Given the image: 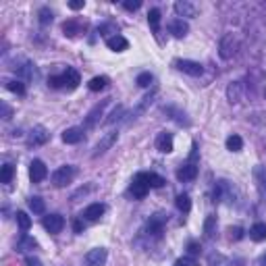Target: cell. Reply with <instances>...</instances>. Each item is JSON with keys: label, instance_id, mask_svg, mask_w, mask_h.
Instances as JSON below:
<instances>
[{"label": "cell", "instance_id": "obj_1", "mask_svg": "<svg viewBox=\"0 0 266 266\" xmlns=\"http://www.w3.org/2000/svg\"><path fill=\"white\" fill-rule=\"evenodd\" d=\"M79 83H81V77H79L77 71L71 69V67H67V71H65L63 75H54V77L48 79V85L54 87V90H60V87H65V90L73 92V90H77Z\"/></svg>", "mask_w": 266, "mask_h": 266}, {"label": "cell", "instance_id": "obj_2", "mask_svg": "<svg viewBox=\"0 0 266 266\" xmlns=\"http://www.w3.org/2000/svg\"><path fill=\"white\" fill-rule=\"evenodd\" d=\"M75 166L73 164H65L56 168L54 173H52V183H54V187H67V185L75 179Z\"/></svg>", "mask_w": 266, "mask_h": 266}, {"label": "cell", "instance_id": "obj_3", "mask_svg": "<svg viewBox=\"0 0 266 266\" xmlns=\"http://www.w3.org/2000/svg\"><path fill=\"white\" fill-rule=\"evenodd\" d=\"M175 69H179L181 73H187L191 77H200L204 73V67L200 63H196V60H187V58H177L175 60Z\"/></svg>", "mask_w": 266, "mask_h": 266}, {"label": "cell", "instance_id": "obj_4", "mask_svg": "<svg viewBox=\"0 0 266 266\" xmlns=\"http://www.w3.org/2000/svg\"><path fill=\"white\" fill-rule=\"evenodd\" d=\"M164 223H166V216L164 214H154V216H150V220H148V225H146V231H148V235H154V237H160V233H162V229H164Z\"/></svg>", "mask_w": 266, "mask_h": 266}, {"label": "cell", "instance_id": "obj_5", "mask_svg": "<svg viewBox=\"0 0 266 266\" xmlns=\"http://www.w3.org/2000/svg\"><path fill=\"white\" fill-rule=\"evenodd\" d=\"M48 177V168L42 160H31L29 164V179L31 183H42Z\"/></svg>", "mask_w": 266, "mask_h": 266}, {"label": "cell", "instance_id": "obj_6", "mask_svg": "<svg viewBox=\"0 0 266 266\" xmlns=\"http://www.w3.org/2000/svg\"><path fill=\"white\" fill-rule=\"evenodd\" d=\"M63 227H65V218L60 216V214H48V216H44V229H46L48 233L56 235V233L63 231Z\"/></svg>", "mask_w": 266, "mask_h": 266}, {"label": "cell", "instance_id": "obj_7", "mask_svg": "<svg viewBox=\"0 0 266 266\" xmlns=\"http://www.w3.org/2000/svg\"><path fill=\"white\" fill-rule=\"evenodd\" d=\"M129 191H131V196L135 198V200H144V198L148 196V191H150V185H148L144 179H141L139 175H135V179L131 181Z\"/></svg>", "mask_w": 266, "mask_h": 266}, {"label": "cell", "instance_id": "obj_8", "mask_svg": "<svg viewBox=\"0 0 266 266\" xmlns=\"http://www.w3.org/2000/svg\"><path fill=\"white\" fill-rule=\"evenodd\" d=\"M235 52H237V42L233 38V33H227L225 38L220 40V56L227 60V58H231Z\"/></svg>", "mask_w": 266, "mask_h": 266}, {"label": "cell", "instance_id": "obj_9", "mask_svg": "<svg viewBox=\"0 0 266 266\" xmlns=\"http://www.w3.org/2000/svg\"><path fill=\"white\" fill-rule=\"evenodd\" d=\"M106 250L104 247H96V250H90L85 254V266H104L106 262Z\"/></svg>", "mask_w": 266, "mask_h": 266}, {"label": "cell", "instance_id": "obj_10", "mask_svg": "<svg viewBox=\"0 0 266 266\" xmlns=\"http://www.w3.org/2000/svg\"><path fill=\"white\" fill-rule=\"evenodd\" d=\"M117 137H119V133L117 131H110L108 133V135H104L100 141H98V144H96V148H94V158H98V156H102L104 152H106V150H108L112 144H114V141H117Z\"/></svg>", "mask_w": 266, "mask_h": 266}, {"label": "cell", "instance_id": "obj_11", "mask_svg": "<svg viewBox=\"0 0 266 266\" xmlns=\"http://www.w3.org/2000/svg\"><path fill=\"white\" fill-rule=\"evenodd\" d=\"M254 179H256V187H258L260 198L266 200V166L262 164L254 166Z\"/></svg>", "mask_w": 266, "mask_h": 266}, {"label": "cell", "instance_id": "obj_12", "mask_svg": "<svg viewBox=\"0 0 266 266\" xmlns=\"http://www.w3.org/2000/svg\"><path fill=\"white\" fill-rule=\"evenodd\" d=\"M156 150H158V152H162V154L173 152V135H171V133H166V131L158 133V137H156Z\"/></svg>", "mask_w": 266, "mask_h": 266}, {"label": "cell", "instance_id": "obj_13", "mask_svg": "<svg viewBox=\"0 0 266 266\" xmlns=\"http://www.w3.org/2000/svg\"><path fill=\"white\" fill-rule=\"evenodd\" d=\"M50 137V133L44 129V127H33L31 133H29V137H27V144L29 146H42V144H46Z\"/></svg>", "mask_w": 266, "mask_h": 266}, {"label": "cell", "instance_id": "obj_14", "mask_svg": "<svg viewBox=\"0 0 266 266\" xmlns=\"http://www.w3.org/2000/svg\"><path fill=\"white\" fill-rule=\"evenodd\" d=\"M198 177V164L196 162H187L177 171V179L179 181H193Z\"/></svg>", "mask_w": 266, "mask_h": 266}, {"label": "cell", "instance_id": "obj_15", "mask_svg": "<svg viewBox=\"0 0 266 266\" xmlns=\"http://www.w3.org/2000/svg\"><path fill=\"white\" fill-rule=\"evenodd\" d=\"M108 104V100H102L100 104H96L94 108L90 110V114H87V119H85V129H92L96 123H98V119L102 117V112H104V106Z\"/></svg>", "mask_w": 266, "mask_h": 266}, {"label": "cell", "instance_id": "obj_16", "mask_svg": "<svg viewBox=\"0 0 266 266\" xmlns=\"http://www.w3.org/2000/svg\"><path fill=\"white\" fill-rule=\"evenodd\" d=\"M104 204H90L85 210H83V218L85 220H90V223H96V220H100V216L104 214Z\"/></svg>", "mask_w": 266, "mask_h": 266}, {"label": "cell", "instance_id": "obj_17", "mask_svg": "<svg viewBox=\"0 0 266 266\" xmlns=\"http://www.w3.org/2000/svg\"><path fill=\"white\" fill-rule=\"evenodd\" d=\"M106 46H108L110 50H114V52H123V50L129 48V42H127V38H123L121 33H114V35H110V38L106 40Z\"/></svg>", "mask_w": 266, "mask_h": 266}, {"label": "cell", "instance_id": "obj_18", "mask_svg": "<svg viewBox=\"0 0 266 266\" xmlns=\"http://www.w3.org/2000/svg\"><path fill=\"white\" fill-rule=\"evenodd\" d=\"M168 31H171L175 38H185L189 31V25L185 23L183 19H173L171 23H168Z\"/></svg>", "mask_w": 266, "mask_h": 266}, {"label": "cell", "instance_id": "obj_19", "mask_svg": "<svg viewBox=\"0 0 266 266\" xmlns=\"http://www.w3.org/2000/svg\"><path fill=\"white\" fill-rule=\"evenodd\" d=\"M83 139V129L81 127H69L63 131V141L65 144H79Z\"/></svg>", "mask_w": 266, "mask_h": 266}, {"label": "cell", "instance_id": "obj_20", "mask_svg": "<svg viewBox=\"0 0 266 266\" xmlns=\"http://www.w3.org/2000/svg\"><path fill=\"white\" fill-rule=\"evenodd\" d=\"M175 13L179 17H196L198 11L189 0H179V2H175Z\"/></svg>", "mask_w": 266, "mask_h": 266}, {"label": "cell", "instance_id": "obj_21", "mask_svg": "<svg viewBox=\"0 0 266 266\" xmlns=\"http://www.w3.org/2000/svg\"><path fill=\"white\" fill-rule=\"evenodd\" d=\"M137 175L150 185V187H162V185L166 183L162 177H160V175H156V173H137Z\"/></svg>", "mask_w": 266, "mask_h": 266}, {"label": "cell", "instance_id": "obj_22", "mask_svg": "<svg viewBox=\"0 0 266 266\" xmlns=\"http://www.w3.org/2000/svg\"><path fill=\"white\" fill-rule=\"evenodd\" d=\"M241 96H243V85L239 81H235V83H231L227 87V98L231 102H239L241 100Z\"/></svg>", "mask_w": 266, "mask_h": 266}, {"label": "cell", "instance_id": "obj_23", "mask_svg": "<svg viewBox=\"0 0 266 266\" xmlns=\"http://www.w3.org/2000/svg\"><path fill=\"white\" fill-rule=\"evenodd\" d=\"M38 247V241L29 235H23L19 241H17V252H29V250H35Z\"/></svg>", "mask_w": 266, "mask_h": 266}, {"label": "cell", "instance_id": "obj_24", "mask_svg": "<svg viewBox=\"0 0 266 266\" xmlns=\"http://www.w3.org/2000/svg\"><path fill=\"white\" fill-rule=\"evenodd\" d=\"M250 237L254 239V241H264L266 239V223H256L250 229Z\"/></svg>", "mask_w": 266, "mask_h": 266}, {"label": "cell", "instance_id": "obj_25", "mask_svg": "<svg viewBox=\"0 0 266 266\" xmlns=\"http://www.w3.org/2000/svg\"><path fill=\"white\" fill-rule=\"evenodd\" d=\"M148 23H150V27H152V31L158 33V29H160V11H158V8H150Z\"/></svg>", "mask_w": 266, "mask_h": 266}, {"label": "cell", "instance_id": "obj_26", "mask_svg": "<svg viewBox=\"0 0 266 266\" xmlns=\"http://www.w3.org/2000/svg\"><path fill=\"white\" fill-rule=\"evenodd\" d=\"M214 233H216V216L210 214L206 218V223H204V235H206L208 239H212V237H214Z\"/></svg>", "mask_w": 266, "mask_h": 266}, {"label": "cell", "instance_id": "obj_27", "mask_svg": "<svg viewBox=\"0 0 266 266\" xmlns=\"http://www.w3.org/2000/svg\"><path fill=\"white\" fill-rule=\"evenodd\" d=\"M29 208L33 214H44V210H46V204H44V200L40 196H33L29 198Z\"/></svg>", "mask_w": 266, "mask_h": 266}, {"label": "cell", "instance_id": "obj_28", "mask_svg": "<svg viewBox=\"0 0 266 266\" xmlns=\"http://www.w3.org/2000/svg\"><path fill=\"white\" fill-rule=\"evenodd\" d=\"M175 204H177V208H179V210L183 212V214H187L189 208H191V200H189L187 193H181V196H177Z\"/></svg>", "mask_w": 266, "mask_h": 266}, {"label": "cell", "instance_id": "obj_29", "mask_svg": "<svg viewBox=\"0 0 266 266\" xmlns=\"http://www.w3.org/2000/svg\"><path fill=\"white\" fill-rule=\"evenodd\" d=\"M243 148V139L239 137V135H229L227 137V150H231V152H239V150Z\"/></svg>", "mask_w": 266, "mask_h": 266}, {"label": "cell", "instance_id": "obj_30", "mask_svg": "<svg viewBox=\"0 0 266 266\" xmlns=\"http://www.w3.org/2000/svg\"><path fill=\"white\" fill-rule=\"evenodd\" d=\"M108 85V77H94L90 83H87V87H90L92 92H100L104 90V87Z\"/></svg>", "mask_w": 266, "mask_h": 266}, {"label": "cell", "instance_id": "obj_31", "mask_svg": "<svg viewBox=\"0 0 266 266\" xmlns=\"http://www.w3.org/2000/svg\"><path fill=\"white\" fill-rule=\"evenodd\" d=\"M17 225H19L21 227V231H27V229L31 227V218L27 216V212H23V210H19V212H17Z\"/></svg>", "mask_w": 266, "mask_h": 266}, {"label": "cell", "instance_id": "obj_32", "mask_svg": "<svg viewBox=\"0 0 266 266\" xmlns=\"http://www.w3.org/2000/svg\"><path fill=\"white\" fill-rule=\"evenodd\" d=\"M154 98H156V90H154L152 94H148V96H146V98H141V104L137 106V108H135V112H133V114H141V112H144V110L148 108V106H150V104H152V102H154ZM133 114H131V117H133ZM133 119H135V117H133Z\"/></svg>", "mask_w": 266, "mask_h": 266}, {"label": "cell", "instance_id": "obj_33", "mask_svg": "<svg viewBox=\"0 0 266 266\" xmlns=\"http://www.w3.org/2000/svg\"><path fill=\"white\" fill-rule=\"evenodd\" d=\"M152 81H154V75L150 73V71H146V73H139L137 79H135V83L139 87H150V85H152Z\"/></svg>", "mask_w": 266, "mask_h": 266}, {"label": "cell", "instance_id": "obj_34", "mask_svg": "<svg viewBox=\"0 0 266 266\" xmlns=\"http://www.w3.org/2000/svg\"><path fill=\"white\" fill-rule=\"evenodd\" d=\"M63 31H65V35H69V38H73V35H77L79 31H81V27H79L77 21H67L63 25Z\"/></svg>", "mask_w": 266, "mask_h": 266}, {"label": "cell", "instance_id": "obj_35", "mask_svg": "<svg viewBox=\"0 0 266 266\" xmlns=\"http://www.w3.org/2000/svg\"><path fill=\"white\" fill-rule=\"evenodd\" d=\"M13 175H15V166L13 164H4L2 171H0V181H2V183H11Z\"/></svg>", "mask_w": 266, "mask_h": 266}, {"label": "cell", "instance_id": "obj_36", "mask_svg": "<svg viewBox=\"0 0 266 266\" xmlns=\"http://www.w3.org/2000/svg\"><path fill=\"white\" fill-rule=\"evenodd\" d=\"M208 264L210 266H231V262H229L223 254H212L208 258Z\"/></svg>", "mask_w": 266, "mask_h": 266}, {"label": "cell", "instance_id": "obj_37", "mask_svg": "<svg viewBox=\"0 0 266 266\" xmlns=\"http://www.w3.org/2000/svg\"><path fill=\"white\" fill-rule=\"evenodd\" d=\"M19 75L27 77V79L38 77V71H35V65H31V63H25V67H21V69H19Z\"/></svg>", "mask_w": 266, "mask_h": 266}, {"label": "cell", "instance_id": "obj_38", "mask_svg": "<svg viewBox=\"0 0 266 266\" xmlns=\"http://www.w3.org/2000/svg\"><path fill=\"white\" fill-rule=\"evenodd\" d=\"M6 87L11 90L13 94H17V96H25V85H23V81H6Z\"/></svg>", "mask_w": 266, "mask_h": 266}, {"label": "cell", "instance_id": "obj_39", "mask_svg": "<svg viewBox=\"0 0 266 266\" xmlns=\"http://www.w3.org/2000/svg\"><path fill=\"white\" fill-rule=\"evenodd\" d=\"M52 19H54V17H52V11H50L48 6L40 8V23H42V25H48V23H52Z\"/></svg>", "mask_w": 266, "mask_h": 266}, {"label": "cell", "instance_id": "obj_40", "mask_svg": "<svg viewBox=\"0 0 266 266\" xmlns=\"http://www.w3.org/2000/svg\"><path fill=\"white\" fill-rule=\"evenodd\" d=\"M123 112H125V108H123V106H117V108H114V110L110 112V117H108V119H106L104 123H106V125H112V123H114V121H119V119L123 117Z\"/></svg>", "mask_w": 266, "mask_h": 266}, {"label": "cell", "instance_id": "obj_41", "mask_svg": "<svg viewBox=\"0 0 266 266\" xmlns=\"http://www.w3.org/2000/svg\"><path fill=\"white\" fill-rule=\"evenodd\" d=\"M173 266H198V262L191 258V256H185V258H179Z\"/></svg>", "mask_w": 266, "mask_h": 266}, {"label": "cell", "instance_id": "obj_42", "mask_svg": "<svg viewBox=\"0 0 266 266\" xmlns=\"http://www.w3.org/2000/svg\"><path fill=\"white\" fill-rule=\"evenodd\" d=\"M139 6H141L139 0H125V2H123V8H125V11H137Z\"/></svg>", "mask_w": 266, "mask_h": 266}, {"label": "cell", "instance_id": "obj_43", "mask_svg": "<svg viewBox=\"0 0 266 266\" xmlns=\"http://www.w3.org/2000/svg\"><path fill=\"white\" fill-rule=\"evenodd\" d=\"M83 0H71V2H69V8H71V11H79V8H83Z\"/></svg>", "mask_w": 266, "mask_h": 266}, {"label": "cell", "instance_id": "obj_44", "mask_svg": "<svg viewBox=\"0 0 266 266\" xmlns=\"http://www.w3.org/2000/svg\"><path fill=\"white\" fill-rule=\"evenodd\" d=\"M25 264L27 266H42V262L38 258H33V256H27V258H25Z\"/></svg>", "mask_w": 266, "mask_h": 266}, {"label": "cell", "instance_id": "obj_45", "mask_svg": "<svg viewBox=\"0 0 266 266\" xmlns=\"http://www.w3.org/2000/svg\"><path fill=\"white\" fill-rule=\"evenodd\" d=\"M229 233H231V239H241V233H243V231H241L239 227H235V229L231 227V231H229Z\"/></svg>", "mask_w": 266, "mask_h": 266}, {"label": "cell", "instance_id": "obj_46", "mask_svg": "<svg viewBox=\"0 0 266 266\" xmlns=\"http://www.w3.org/2000/svg\"><path fill=\"white\" fill-rule=\"evenodd\" d=\"M187 247H189V254H200V245L196 241H191Z\"/></svg>", "mask_w": 266, "mask_h": 266}, {"label": "cell", "instance_id": "obj_47", "mask_svg": "<svg viewBox=\"0 0 266 266\" xmlns=\"http://www.w3.org/2000/svg\"><path fill=\"white\" fill-rule=\"evenodd\" d=\"M73 229H75V233H81L83 231V223H81V220H75V223H73Z\"/></svg>", "mask_w": 266, "mask_h": 266}, {"label": "cell", "instance_id": "obj_48", "mask_svg": "<svg viewBox=\"0 0 266 266\" xmlns=\"http://www.w3.org/2000/svg\"><path fill=\"white\" fill-rule=\"evenodd\" d=\"M2 112H4V119H11V108L6 104H2Z\"/></svg>", "mask_w": 266, "mask_h": 266}, {"label": "cell", "instance_id": "obj_49", "mask_svg": "<svg viewBox=\"0 0 266 266\" xmlns=\"http://www.w3.org/2000/svg\"><path fill=\"white\" fill-rule=\"evenodd\" d=\"M260 266H266V252L260 256Z\"/></svg>", "mask_w": 266, "mask_h": 266}]
</instances>
